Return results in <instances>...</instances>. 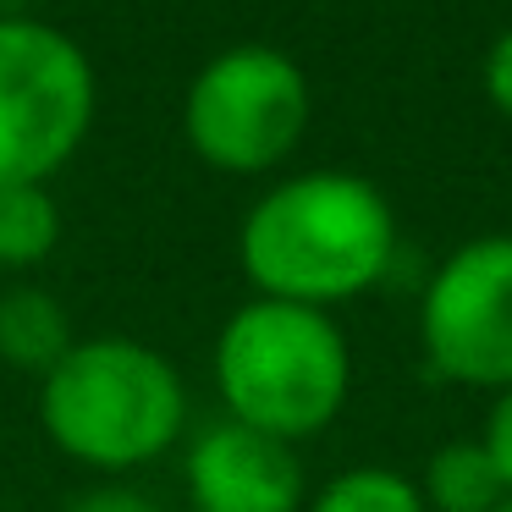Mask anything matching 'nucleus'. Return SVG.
I'll list each match as a JSON object with an SVG mask.
<instances>
[{"mask_svg":"<svg viewBox=\"0 0 512 512\" xmlns=\"http://www.w3.org/2000/svg\"><path fill=\"white\" fill-rule=\"evenodd\" d=\"M397 254V215L386 193L353 171H303L287 177L243 215L237 259L259 298L336 303L369 292Z\"/></svg>","mask_w":512,"mask_h":512,"instance_id":"obj_1","label":"nucleus"},{"mask_svg":"<svg viewBox=\"0 0 512 512\" xmlns=\"http://www.w3.org/2000/svg\"><path fill=\"white\" fill-rule=\"evenodd\" d=\"M188 419V391L166 353L133 336L72 342L39 386V424L72 463L122 468L155 463Z\"/></svg>","mask_w":512,"mask_h":512,"instance_id":"obj_2","label":"nucleus"},{"mask_svg":"<svg viewBox=\"0 0 512 512\" xmlns=\"http://www.w3.org/2000/svg\"><path fill=\"white\" fill-rule=\"evenodd\" d=\"M215 386L237 424L276 441H309L342 413L353 353L331 309L254 298L215 336Z\"/></svg>","mask_w":512,"mask_h":512,"instance_id":"obj_3","label":"nucleus"},{"mask_svg":"<svg viewBox=\"0 0 512 512\" xmlns=\"http://www.w3.org/2000/svg\"><path fill=\"white\" fill-rule=\"evenodd\" d=\"M309 78L276 45H232L188 83L182 133L193 155L226 177H265L309 133Z\"/></svg>","mask_w":512,"mask_h":512,"instance_id":"obj_4","label":"nucleus"},{"mask_svg":"<svg viewBox=\"0 0 512 512\" xmlns=\"http://www.w3.org/2000/svg\"><path fill=\"white\" fill-rule=\"evenodd\" d=\"M94 67L78 39L0 17V188L50 182L94 127Z\"/></svg>","mask_w":512,"mask_h":512,"instance_id":"obj_5","label":"nucleus"},{"mask_svg":"<svg viewBox=\"0 0 512 512\" xmlns=\"http://www.w3.org/2000/svg\"><path fill=\"white\" fill-rule=\"evenodd\" d=\"M419 342L441 380L512 386V232L468 237L435 265L419 303Z\"/></svg>","mask_w":512,"mask_h":512,"instance_id":"obj_6","label":"nucleus"},{"mask_svg":"<svg viewBox=\"0 0 512 512\" xmlns=\"http://www.w3.org/2000/svg\"><path fill=\"white\" fill-rule=\"evenodd\" d=\"M193 512H303V468L292 441L221 419L188 452Z\"/></svg>","mask_w":512,"mask_h":512,"instance_id":"obj_7","label":"nucleus"},{"mask_svg":"<svg viewBox=\"0 0 512 512\" xmlns=\"http://www.w3.org/2000/svg\"><path fill=\"white\" fill-rule=\"evenodd\" d=\"M424 507L430 512H496L512 496L485 441H446L424 463Z\"/></svg>","mask_w":512,"mask_h":512,"instance_id":"obj_8","label":"nucleus"},{"mask_svg":"<svg viewBox=\"0 0 512 512\" xmlns=\"http://www.w3.org/2000/svg\"><path fill=\"white\" fill-rule=\"evenodd\" d=\"M67 347H72V320L50 292L23 287L0 298V358L6 364L50 375L67 358Z\"/></svg>","mask_w":512,"mask_h":512,"instance_id":"obj_9","label":"nucleus"},{"mask_svg":"<svg viewBox=\"0 0 512 512\" xmlns=\"http://www.w3.org/2000/svg\"><path fill=\"white\" fill-rule=\"evenodd\" d=\"M61 243V210L45 182H12L0 188V265L28 270L45 265Z\"/></svg>","mask_w":512,"mask_h":512,"instance_id":"obj_10","label":"nucleus"},{"mask_svg":"<svg viewBox=\"0 0 512 512\" xmlns=\"http://www.w3.org/2000/svg\"><path fill=\"white\" fill-rule=\"evenodd\" d=\"M309 512H430V507H424V490L413 485L408 474L364 463V468L336 474L331 485L314 496Z\"/></svg>","mask_w":512,"mask_h":512,"instance_id":"obj_11","label":"nucleus"},{"mask_svg":"<svg viewBox=\"0 0 512 512\" xmlns=\"http://www.w3.org/2000/svg\"><path fill=\"white\" fill-rule=\"evenodd\" d=\"M485 100L496 105V116L512 122V28L496 34V45L485 50Z\"/></svg>","mask_w":512,"mask_h":512,"instance_id":"obj_12","label":"nucleus"},{"mask_svg":"<svg viewBox=\"0 0 512 512\" xmlns=\"http://www.w3.org/2000/svg\"><path fill=\"white\" fill-rule=\"evenodd\" d=\"M479 441L490 446V457H496L501 479H507V490H512V386L496 391V408H490V424H485Z\"/></svg>","mask_w":512,"mask_h":512,"instance_id":"obj_13","label":"nucleus"},{"mask_svg":"<svg viewBox=\"0 0 512 512\" xmlns=\"http://www.w3.org/2000/svg\"><path fill=\"white\" fill-rule=\"evenodd\" d=\"M67 512H160V507L149 496H138V490H89Z\"/></svg>","mask_w":512,"mask_h":512,"instance_id":"obj_14","label":"nucleus"},{"mask_svg":"<svg viewBox=\"0 0 512 512\" xmlns=\"http://www.w3.org/2000/svg\"><path fill=\"white\" fill-rule=\"evenodd\" d=\"M496 512H512V496H507V501H501V507H496Z\"/></svg>","mask_w":512,"mask_h":512,"instance_id":"obj_15","label":"nucleus"},{"mask_svg":"<svg viewBox=\"0 0 512 512\" xmlns=\"http://www.w3.org/2000/svg\"><path fill=\"white\" fill-rule=\"evenodd\" d=\"M0 6H28V0H0Z\"/></svg>","mask_w":512,"mask_h":512,"instance_id":"obj_16","label":"nucleus"}]
</instances>
